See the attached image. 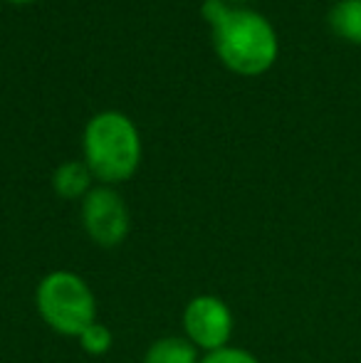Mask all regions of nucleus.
Listing matches in <instances>:
<instances>
[{"label":"nucleus","mask_w":361,"mask_h":363,"mask_svg":"<svg viewBox=\"0 0 361 363\" xmlns=\"http://www.w3.org/2000/svg\"><path fill=\"white\" fill-rule=\"evenodd\" d=\"M201 363H260V359L248 349H240V346H226V349L206 354Z\"/></svg>","instance_id":"10"},{"label":"nucleus","mask_w":361,"mask_h":363,"mask_svg":"<svg viewBox=\"0 0 361 363\" xmlns=\"http://www.w3.org/2000/svg\"><path fill=\"white\" fill-rule=\"evenodd\" d=\"M84 233L104 250L119 247L131 230V216L124 198L111 186H96L82 201Z\"/></svg>","instance_id":"5"},{"label":"nucleus","mask_w":361,"mask_h":363,"mask_svg":"<svg viewBox=\"0 0 361 363\" xmlns=\"http://www.w3.org/2000/svg\"><path fill=\"white\" fill-rule=\"evenodd\" d=\"M77 341H79V346H82L84 354L104 356V354H109L111 346H114V334H111V329L106 324L94 321V324H89L87 329L77 336Z\"/></svg>","instance_id":"9"},{"label":"nucleus","mask_w":361,"mask_h":363,"mask_svg":"<svg viewBox=\"0 0 361 363\" xmlns=\"http://www.w3.org/2000/svg\"><path fill=\"white\" fill-rule=\"evenodd\" d=\"M201 15L213 30L218 57L238 74H260L277 57V35L255 10L233 8L228 0H206Z\"/></svg>","instance_id":"1"},{"label":"nucleus","mask_w":361,"mask_h":363,"mask_svg":"<svg viewBox=\"0 0 361 363\" xmlns=\"http://www.w3.org/2000/svg\"><path fill=\"white\" fill-rule=\"evenodd\" d=\"M84 163L104 186L124 183L139 171L141 136L134 121L121 111H101L84 129Z\"/></svg>","instance_id":"2"},{"label":"nucleus","mask_w":361,"mask_h":363,"mask_svg":"<svg viewBox=\"0 0 361 363\" xmlns=\"http://www.w3.org/2000/svg\"><path fill=\"white\" fill-rule=\"evenodd\" d=\"M233 3H248V0H233Z\"/></svg>","instance_id":"12"},{"label":"nucleus","mask_w":361,"mask_h":363,"mask_svg":"<svg viewBox=\"0 0 361 363\" xmlns=\"http://www.w3.org/2000/svg\"><path fill=\"white\" fill-rule=\"evenodd\" d=\"M10 3H18V5H23V3H33V0H10Z\"/></svg>","instance_id":"11"},{"label":"nucleus","mask_w":361,"mask_h":363,"mask_svg":"<svg viewBox=\"0 0 361 363\" xmlns=\"http://www.w3.org/2000/svg\"><path fill=\"white\" fill-rule=\"evenodd\" d=\"M35 309L55 334L77 339L96 321V296L77 272L52 269L38 282Z\"/></svg>","instance_id":"3"},{"label":"nucleus","mask_w":361,"mask_h":363,"mask_svg":"<svg viewBox=\"0 0 361 363\" xmlns=\"http://www.w3.org/2000/svg\"><path fill=\"white\" fill-rule=\"evenodd\" d=\"M329 23L337 35L361 43V0H339L329 13Z\"/></svg>","instance_id":"8"},{"label":"nucleus","mask_w":361,"mask_h":363,"mask_svg":"<svg viewBox=\"0 0 361 363\" xmlns=\"http://www.w3.org/2000/svg\"><path fill=\"white\" fill-rule=\"evenodd\" d=\"M235 316L228 301L216 294H198L183 309V336L198 351H218L231 346Z\"/></svg>","instance_id":"4"},{"label":"nucleus","mask_w":361,"mask_h":363,"mask_svg":"<svg viewBox=\"0 0 361 363\" xmlns=\"http://www.w3.org/2000/svg\"><path fill=\"white\" fill-rule=\"evenodd\" d=\"M91 181L94 176L84 161H65L52 173L55 193L65 201H84V196L91 191Z\"/></svg>","instance_id":"6"},{"label":"nucleus","mask_w":361,"mask_h":363,"mask_svg":"<svg viewBox=\"0 0 361 363\" xmlns=\"http://www.w3.org/2000/svg\"><path fill=\"white\" fill-rule=\"evenodd\" d=\"M144 363H201V356L186 336H164L146 349Z\"/></svg>","instance_id":"7"}]
</instances>
